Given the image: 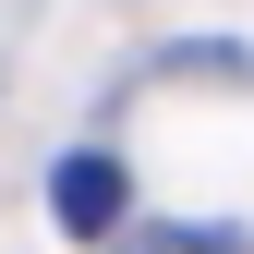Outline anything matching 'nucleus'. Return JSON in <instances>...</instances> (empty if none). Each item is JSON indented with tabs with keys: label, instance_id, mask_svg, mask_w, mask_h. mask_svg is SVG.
I'll return each instance as SVG.
<instances>
[{
	"label": "nucleus",
	"instance_id": "1",
	"mask_svg": "<svg viewBox=\"0 0 254 254\" xmlns=\"http://www.w3.org/2000/svg\"><path fill=\"white\" fill-rule=\"evenodd\" d=\"M49 206H61V230H85V242H109L133 194H121V170H109V157H61V182H49Z\"/></svg>",
	"mask_w": 254,
	"mask_h": 254
},
{
	"label": "nucleus",
	"instance_id": "2",
	"mask_svg": "<svg viewBox=\"0 0 254 254\" xmlns=\"http://www.w3.org/2000/svg\"><path fill=\"white\" fill-rule=\"evenodd\" d=\"M121 254H242V242H230V230H194V218H145Z\"/></svg>",
	"mask_w": 254,
	"mask_h": 254
}]
</instances>
